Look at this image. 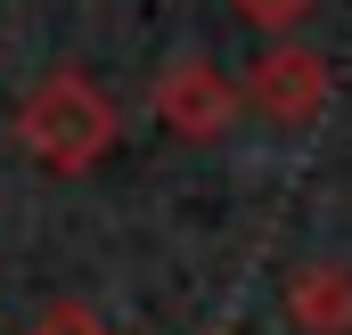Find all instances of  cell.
Returning <instances> with one entry per match:
<instances>
[{"mask_svg":"<svg viewBox=\"0 0 352 335\" xmlns=\"http://www.w3.org/2000/svg\"><path fill=\"white\" fill-rule=\"evenodd\" d=\"M16 148L41 172H58V180H82L115 148V98L90 74H74V66L41 74V82L25 90V106H16Z\"/></svg>","mask_w":352,"mask_h":335,"instance_id":"obj_1","label":"cell"},{"mask_svg":"<svg viewBox=\"0 0 352 335\" xmlns=\"http://www.w3.org/2000/svg\"><path fill=\"white\" fill-rule=\"evenodd\" d=\"M238 98L254 115H270V123H311L328 106V58L311 41H270L263 58H254V74L238 82Z\"/></svg>","mask_w":352,"mask_h":335,"instance_id":"obj_2","label":"cell"},{"mask_svg":"<svg viewBox=\"0 0 352 335\" xmlns=\"http://www.w3.org/2000/svg\"><path fill=\"white\" fill-rule=\"evenodd\" d=\"M148 106H156V123H164L173 139H221V131H230V115H238L246 98H238V82H230L221 66L180 58V66H164V74H156Z\"/></svg>","mask_w":352,"mask_h":335,"instance_id":"obj_3","label":"cell"},{"mask_svg":"<svg viewBox=\"0 0 352 335\" xmlns=\"http://www.w3.org/2000/svg\"><path fill=\"white\" fill-rule=\"evenodd\" d=\"M287 319L311 335H352V270H303L287 278Z\"/></svg>","mask_w":352,"mask_h":335,"instance_id":"obj_4","label":"cell"},{"mask_svg":"<svg viewBox=\"0 0 352 335\" xmlns=\"http://www.w3.org/2000/svg\"><path fill=\"white\" fill-rule=\"evenodd\" d=\"M246 25H263V33H295L303 16H311V0H230Z\"/></svg>","mask_w":352,"mask_h":335,"instance_id":"obj_5","label":"cell"},{"mask_svg":"<svg viewBox=\"0 0 352 335\" xmlns=\"http://www.w3.org/2000/svg\"><path fill=\"white\" fill-rule=\"evenodd\" d=\"M33 335H107V327L90 319L82 303H58V311H50V319H41V327H33Z\"/></svg>","mask_w":352,"mask_h":335,"instance_id":"obj_6","label":"cell"}]
</instances>
